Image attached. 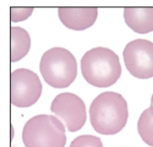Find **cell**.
<instances>
[{"mask_svg":"<svg viewBox=\"0 0 153 147\" xmlns=\"http://www.w3.org/2000/svg\"><path fill=\"white\" fill-rule=\"evenodd\" d=\"M126 99L117 93L105 92L98 95L91 104L90 119L94 130L101 135L119 133L128 119Z\"/></svg>","mask_w":153,"mask_h":147,"instance_id":"obj_1","label":"cell"},{"mask_svg":"<svg viewBox=\"0 0 153 147\" xmlns=\"http://www.w3.org/2000/svg\"><path fill=\"white\" fill-rule=\"evenodd\" d=\"M81 69L84 79L91 85L106 88L117 83L122 74L118 56L103 47L88 50L81 60Z\"/></svg>","mask_w":153,"mask_h":147,"instance_id":"obj_2","label":"cell"},{"mask_svg":"<svg viewBox=\"0 0 153 147\" xmlns=\"http://www.w3.org/2000/svg\"><path fill=\"white\" fill-rule=\"evenodd\" d=\"M39 71L45 82L57 89L66 88L77 76L74 56L64 48H52L41 57Z\"/></svg>","mask_w":153,"mask_h":147,"instance_id":"obj_3","label":"cell"},{"mask_svg":"<svg viewBox=\"0 0 153 147\" xmlns=\"http://www.w3.org/2000/svg\"><path fill=\"white\" fill-rule=\"evenodd\" d=\"M22 137L25 147H65L66 143L65 126L52 115H38L29 119Z\"/></svg>","mask_w":153,"mask_h":147,"instance_id":"obj_4","label":"cell"},{"mask_svg":"<svg viewBox=\"0 0 153 147\" xmlns=\"http://www.w3.org/2000/svg\"><path fill=\"white\" fill-rule=\"evenodd\" d=\"M42 93V84L36 73L19 68L10 75V101L12 105L27 108L35 104Z\"/></svg>","mask_w":153,"mask_h":147,"instance_id":"obj_5","label":"cell"},{"mask_svg":"<svg viewBox=\"0 0 153 147\" xmlns=\"http://www.w3.org/2000/svg\"><path fill=\"white\" fill-rule=\"evenodd\" d=\"M124 61L129 73L139 79L153 77V42L138 39L126 46Z\"/></svg>","mask_w":153,"mask_h":147,"instance_id":"obj_6","label":"cell"},{"mask_svg":"<svg viewBox=\"0 0 153 147\" xmlns=\"http://www.w3.org/2000/svg\"><path fill=\"white\" fill-rule=\"evenodd\" d=\"M50 110L65 123L69 132L80 130L87 119L83 101L71 93H64L56 96L51 103Z\"/></svg>","mask_w":153,"mask_h":147,"instance_id":"obj_7","label":"cell"},{"mask_svg":"<svg viewBox=\"0 0 153 147\" xmlns=\"http://www.w3.org/2000/svg\"><path fill=\"white\" fill-rule=\"evenodd\" d=\"M98 16L96 7H59L58 17L62 23L74 31H83L94 24Z\"/></svg>","mask_w":153,"mask_h":147,"instance_id":"obj_8","label":"cell"},{"mask_svg":"<svg viewBox=\"0 0 153 147\" xmlns=\"http://www.w3.org/2000/svg\"><path fill=\"white\" fill-rule=\"evenodd\" d=\"M124 18L129 28L136 33L153 31V7H126Z\"/></svg>","mask_w":153,"mask_h":147,"instance_id":"obj_9","label":"cell"},{"mask_svg":"<svg viewBox=\"0 0 153 147\" xmlns=\"http://www.w3.org/2000/svg\"><path fill=\"white\" fill-rule=\"evenodd\" d=\"M10 43L11 62H17L28 54L30 48V37L24 29L21 27L11 26Z\"/></svg>","mask_w":153,"mask_h":147,"instance_id":"obj_10","label":"cell"},{"mask_svg":"<svg viewBox=\"0 0 153 147\" xmlns=\"http://www.w3.org/2000/svg\"><path fill=\"white\" fill-rule=\"evenodd\" d=\"M137 128L138 133L143 142L153 147V104L142 113Z\"/></svg>","mask_w":153,"mask_h":147,"instance_id":"obj_11","label":"cell"},{"mask_svg":"<svg viewBox=\"0 0 153 147\" xmlns=\"http://www.w3.org/2000/svg\"><path fill=\"white\" fill-rule=\"evenodd\" d=\"M69 147H103L101 140L91 135H83L72 141Z\"/></svg>","mask_w":153,"mask_h":147,"instance_id":"obj_12","label":"cell"},{"mask_svg":"<svg viewBox=\"0 0 153 147\" xmlns=\"http://www.w3.org/2000/svg\"><path fill=\"white\" fill-rule=\"evenodd\" d=\"M32 11V7H11V21L14 22L24 21L31 15Z\"/></svg>","mask_w":153,"mask_h":147,"instance_id":"obj_13","label":"cell"},{"mask_svg":"<svg viewBox=\"0 0 153 147\" xmlns=\"http://www.w3.org/2000/svg\"><path fill=\"white\" fill-rule=\"evenodd\" d=\"M152 104H153V94H152Z\"/></svg>","mask_w":153,"mask_h":147,"instance_id":"obj_14","label":"cell"}]
</instances>
